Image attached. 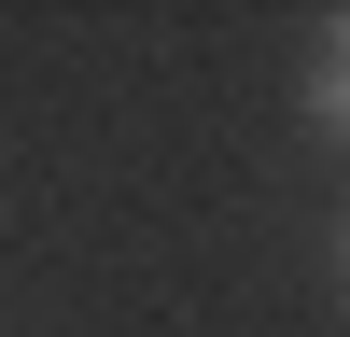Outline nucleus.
Here are the masks:
<instances>
[{"label": "nucleus", "mask_w": 350, "mask_h": 337, "mask_svg": "<svg viewBox=\"0 0 350 337\" xmlns=\"http://www.w3.org/2000/svg\"><path fill=\"white\" fill-rule=\"evenodd\" d=\"M308 112H323V127L350 140V14L323 28V56H308Z\"/></svg>", "instance_id": "obj_1"}]
</instances>
